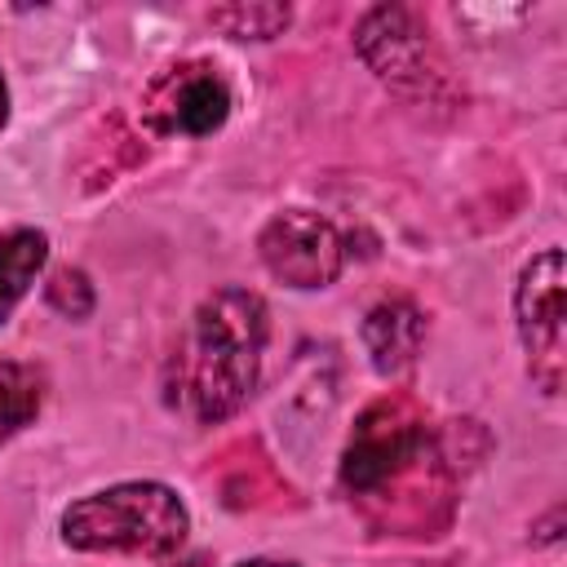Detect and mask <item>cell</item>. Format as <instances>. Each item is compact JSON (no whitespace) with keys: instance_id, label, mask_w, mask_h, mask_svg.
I'll return each instance as SVG.
<instances>
[{"instance_id":"obj_1","label":"cell","mask_w":567,"mask_h":567,"mask_svg":"<svg viewBox=\"0 0 567 567\" xmlns=\"http://www.w3.org/2000/svg\"><path fill=\"white\" fill-rule=\"evenodd\" d=\"M266 346V306L257 292L244 288H217L190 332L186 354V394L199 421H226L248 390L257 385Z\"/></svg>"},{"instance_id":"obj_2","label":"cell","mask_w":567,"mask_h":567,"mask_svg":"<svg viewBox=\"0 0 567 567\" xmlns=\"http://www.w3.org/2000/svg\"><path fill=\"white\" fill-rule=\"evenodd\" d=\"M62 536L75 549L173 554L186 540V509L164 483H120L66 509Z\"/></svg>"},{"instance_id":"obj_3","label":"cell","mask_w":567,"mask_h":567,"mask_svg":"<svg viewBox=\"0 0 567 567\" xmlns=\"http://www.w3.org/2000/svg\"><path fill=\"white\" fill-rule=\"evenodd\" d=\"M359 53L408 102L443 106V97L452 93L447 62L439 58V49H434L430 31L421 27V18L412 9H403V4H381V9H372L363 18Z\"/></svg>"},{"instance_id":"obj_4","label":"cell","mask_w":567,"mask_h":567,"mask_svg":"<svg viewBox=\"0 0 567 567\" xmlns=\"http://www.w3.org/2000/svg\"><path fill=\"white\" fill-rule=\"evenodd\" d=\"M425 443H430L425 416H421V408L408 394L377 399L354 421V434H350V447H346V461H341V487L350 492V501L368 496L403 461H412Z\"/></svg>"},{"instance_id":"obj_5","label":"cell","mask_w":567,"mask_h":567,"mask_svg":"<svg viewBox=\"0 0 567 567\" xmlns=\"http://www.w3.org/2000/svg\"><path fill=\"white\" fill-rule=\"evenodd\" d=\"M518 332L527 346V368L540 381L545 394L563 390V363H567V346H563V252L549 248L540 252L523 279H518Z\"/></svg>"},{"instance_id":"obj_6","label":"cell","mask_w":567,"mask_h":567,"mask_svg":"<svg viewBox=\"0 0 567 567\" xmlns=\"http://www.w3.org/2000/svg\"><path fill=\"white\" fill-rule=\"evenodd\" d=\"M261 261L270 266L275 279H284L288 288H323L337 279L341 261H346V248H341V235L328 217L319 213H279L261 239Z\"/></svg>"},{"instance_id":"obj_7","label":"cell","mask_w":567,"mask_h":567,"mask_svg":"<svg viewBox=\"0 0 567 567\" xmlns=\"http://www.w3.org/2000/svg\"><path fill=\"white\" fill-rule=\"evenodd\" d=\"M142 115L155 133H182V137H204L221 128L230 115V89L208 62H186L164 71L142 102Z\"/></svg>"},{"instance_id":"obj_8","label":"cell","mask_w":567,"mask_h":567,"mask_svg":"<svg viewBox=\"0 0 567 567\" xmlns=\"http://www.w3.org/2000/svg\"><path fill=\"white\" fill-rule=\"evenodd\" d=\"M421 337H425V319L403 297H390V301L372 306L368 319H363V346H368L377 372H403L416 359Z\"/></svg>"},{"instance_id":"obj_9","label":"cell","mask_w":567,"mask_h":567,"mask_svg":"<svg viewBox=\"0 0 567 567\" xmlns=\"http://www.w3.org/2000/svg\"><path fill=\"white\" fill-rule=\"evenodd\" d=\"M44 257H49V239L40 230L18 226V230L0 235V319H9V310L22 301V292L40 275Z\"/></svg>"},{"instance_id":"obj_10","label":"cell","mask_w":567,"mask_h":567,"mask_svg":"<svg viewBox=\"0 0 567 567\" xmlns=\"http://www.w3.org/2000/svg\"><path fill=\"white\" fill-rule=\"evenodd\" d=\"M288 18H292L288 4H221L208 13V22L235 40H270L288 27Z\"/></svg>"},{"instance_id":"obj_11","label":"cell","mask_w":567,"mask_h":567,"mask_svg":"<svg viewBox=\"0 0 567 567\" xmlns=\"http://www.w3.org/2000/svg\"><path fill=\"white\" fill-rule=\"evenodd\" d=\"M40 408V381L22 363H0V443Z\"/></svg>"},{"instance_id":"obj_12","label":"cell","mask_w":567,"mask_h":567,"mask_svg":"<svg viewBox=\"0 0 567 567\" xmlns=\"http://www.w3.org/2000/svg\"><path fill=\"white\" fill-rule=\"evenodd\" d=\"M49 306L58 310V315H66V319H84L89 310H93V288H89V279L80 275V270H58L53 279H49Z\"/></svg>"},{"instance_id":"obj_13","label":"cell","mask_w":567,"mask_h":567,"mask_svg":"<svg viewBox=\"0 0 567 567\" xmlns=\"http://www.w3.org/2000/svg\"><path fill=\"white\" fill-rule=\"evenodd\" d=\"M239 567H292V563H266V558H257V563H239Z\"/></svg>"},{"instance_id":"obj_14","label":"cell","mask_w":567,"mask_h":567,"mask_svg":"<svg viewBox=\"0 0 567 567\" xmlns=\"http://www.w3.org/2000/svg\"><path fill=\"white\" fill-rule=\"evenodd\" d=\"M4 111H9V93H4V80H0V124H4Z\"/></svg>"}]
</instances>
